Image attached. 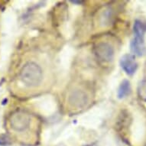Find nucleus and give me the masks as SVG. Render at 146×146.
Instances as JSON below:
<instances>
[{"mask_svg":"<svg viewBox=\"0 0 146 146\" xmlns=\"http://www.w3.org/2000/svg\"><path fill=\"white\" fill-rule=\"evenodd\" d=\"M84 146H97V145H96V143H91V144L86 145H84Z\"/></svg>","mask_w":146,"mask_h":146,"instance_id":"nucleus-11","label":"nucleus"},{"mask_svg":"<svg viewBox=\"0 0 146 146\" xmlns=\"http://www.w3.org/2000/svg\"><path fill=\"white\" fill-rule=\"evenodd\" d=\"M94 53L96 58L103 63L112 62L115 55V50L111 44L102 41L94 47Z\"/></svg>","mask_w":146,"mask_h":146,"instance_id":"nucleus-4","label":"nucleus"},{"mask_svg":"<svg viewBox=\"0 0 146 146\" xmlns=\"http://www.w3.org/2000/svg\"><path fill=\"white\" fill-rule=\"evenodd\" d=\"M138 95L141 100L146 102V80L140 82L138 86Z\"/></svg>","mask_w":146,"mask_h":146,"instance_id":"nucleus-9","label":"nucleus"},{"mask_svg":"<svg viewBox=\"0 0 146 146\" xmlns=\"http://www.w3.org/2000/svg\"><path fill=\"white\" fill-rule=\"evenodd\" d=\"M20 80L27 87H36L43 80V71L38 64L29 61L22 67L19 73Z\"/></svg>","mask_w":146,"mask_h":146,"instance_id":"nucleus-1","label":"nucleus"},{"mask_svg":"<svg viewBox=\"0 0 146 146\" xmlns=\"http://www.w3.org/2000/svg\"><path fill=\"white\" fill-rule=\"evenodd\" d=\"M112 19H113V11L110 8H107L100 13L99 16V22L101 25L107 26L110 24Z\"/></svg>","mask_w":146,"mask_h":146,"instance_id":"nucleus-8","label":"nucleus"},{"mask_svg":"<svg viewBox=\"0 0 146 146\" xmlns=\"http://www.w3.org/2000/svg\"><path fill=\"white\" fill-rule=\"evenodd\" d=\"M134 38L131 41V50L134 56L142 57L146 54V46L145 43V34L146 33V24L141 20L135 21L133 25Z\"/></svg>","mask_w":146,"mask_h":146,"instance_id":"nucleus-2","label":"nucleus"},{"mask_svg":"<svg viewBox=\"0 0 146 146\" xmlns=\"http://www.w3.org/2000/svg\"><path fill=\"white\" fill-rule=\"evenodd\" d=\"M120 66L127 75L132 76L138 69V64L135 57L131 54H125L120 59Z\"/></svg>","mask_w":146,"mask_h":146,"instance_id":"nucleus-5","label":"nucleus"},{"mask_svg":"<svg viewBox=\"0 0 146 146\" xmlns=\"http://www.w3.org/2000/svg\"><path fill=\"white\" fill-rule=\"evenodd\" d=\"M132 93V88L131 84L128 80H124L119 85V87L118 89L117 96L120 100L125 98L128 96H129Z\"/></svg>","mask_w":146,"mask_h":146,"instance_id":"nucleus-7","label":"nucleus"},{"mask_svg":"<svg viewBox=\"0 0 146 146\" xmlns=\"http://www.w3.org/2000/svg\"><path fill=\"white\" fill-rule=\"evenodd\" d=\"M72 3H78V4H80V3H82L83 2H81V1H71Z\"/></svg>","mask_w":146,"mask_h":146,"instance_id":"nucleus-12","label":"nucleus"},{"mask_svg":"<svg viewBox=\"0 0 146 146\" xmlns=\"http://www.w3.org/2000/svg\"><path fill=\"white\" fill-rule=\"evenodd\" d=\"M10 143V139L7 135H1L0 136V145H5Z\"/></svg>","mask_w":146,"mask_h":146,"instance_id":"nucleus-10","label":"nucleus"},{"mask_svg":"<svg viewBox=\"0 0 146 146\" xmlns=\"http://www.w3.org/2000/svg\"><path fill=\"white\" fill-rule=\"evenodd\" d=\"M68 102L73 107L83 108L88 102V96L84 91L81 90H75L69 95Z\"/></svg>","mask_w":146,"mask_h":146,"instance_id":"nucleus-6","label":"nucleus"},{"mask_svg":"<svg viewBox=\"0 0 146 146\" xmlns=\"http://www.w3.org/2000/svg\"><path fill=\"white\" fill-rule=\"evenodd\" d=\"M31 115L24 110H16L10 115L9 126L12 131L22 133L29 129L31 125Z\"/></svg>","mask_w":146,"mask_h":146,"instance_id":"nucleus-3","label":"nucleus"}]
</instances>
